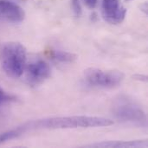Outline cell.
<instances>
[{
    "label": "cell",
    "mask_w": 148,
    "mask_h": 148,
    "mask_svg": "<svg viewBox=\"0 0 148 148\" xmlns=\"http://www.w3.org/2000/svg\"><path fill=\"white\" fill-rule=\"evenodd\" d=\"M84 2V4L89 8V9H94L95 8V6L97 5V2L98 0H83Z\"/></svg>",
    "instance_id": "obj_13"
},
{
    "label": "cell",
    "mask_w": 148,
    "mask_h": 148,
    "mask_svg": "<svg viewBox=\"0 0 148 148\" xmlns=\"http://www.w3.org/2000/svg\"><path fill=\"white\" fill-rule=\"evenodd\" d=\"M24 18L25 12L18 4L8 0H0V20L21 23Z\"/></svg>",
    "instance_id": "obj_7"
},
{
    "label": "cell",
    "mask_w": 148,
    "mask_h": 148,
    "mask_svg": "<svg viewBox=\"0 0 148 148\" xmlns=\"http://www.w3.org/2000/svg\"><path fill=\"white\" fill-rule=\"evenodd\" d=\"M27 80L31 85H37L48 79L50 75L49 65L42 59L30 61L26 66Z\"/></svg>",
    "instance_id": "obj_6"
},
{
    "label": "cell",
    "mask_w": 148,
    "mask_h": 148,
    "mask_svg": "<svg viewBox=\"0 0 148 148\" xmlns=\"http://www.w3.org/2000/svg\"><path fill=\"white\" fill-rule=\"evenodd\" d=\"M101 14L108 23L119 24L125 19L127 10L121 0H102Z\"/></svg>",
    "instance_id": "obj_5"
},
{
    "label": "cell",
    "mask_w": 148,
    "mask_h": 148,
    "mask_svg": "<svg viewBox=\"0 0 148 148\" xmlns=\"http://www.w3.org/2000/svg\"><path fill=\"white\" fill-rule=\"evenodd\" d=\"M126 1H130V0H126Z\"/></svg>",
    "instance_id": "obj_14"
},
{
    "label": "cell",
    "mask_w": 148,
    "mask_h": 148,
    "mask_svg": "<svg viewBox=\"0 0 148 148\" xmlns=\"http://www.w3.org/2000/svg\"><path fill=\"white\" fill-rule=\"evenodd\" d=\"M72 3V9L73 11L75 13V15L76 16H80L82 13V5L79 0H72L71 2Z\"/></svg>",
    "instance_id": "obj_11"
},
{
    "label": "cell",
    "mask_w": 148,
    "mask_h": 148,
    "mask_svg": "<svg viewBox=\"0 0 148 148\" xmlns=\"http://www.w3.org/2000/svg\"><path fill=\"white\" fill-rule=\"evenodd\" d=\"M52 56L53 58L61 62H73L77 58L76 55L62 50H54L52 52Z\"/></svg>",
    "instance_id": "obj_10"
},
{
    "label": "cell",
    "mask_w": 148,
    "mask_h": 148,
    "mask_svg": "<svg viewBox=\"0 0 148 148\" xmlns=\"http://www.w3.org/2000/svg\"><path fill=\"white\" fill-rule=\"evenodd\" d=\"M84 75L89 85L104 88H113L118 87L124 78V75L121 72L104 71L95 68L86 69Z\"/></svg>",
    "instance_id": "obj_4"
},
{
    "label": "cell",
    "mask_w": 148,
    "mask_h": 148,
    "mask_svg": "<svg viewBox=\"0 0 148 148\" xmlns=\"http://www.w3.org/2000/svg\"><path fill=\"white\" fill-rule=\"evenodd\" d=\"M0 64L5 74L19 78L26 66V49L19 42L0 43Z\"/></svg>",
    "instance_id": "obj_2"
},
{
    "label": "cell",
    "mask_w": 148,
    "mask_h": 148,
    "mask_svg": "<svg viewBox=\"0 0 148 148\" xmlns=\"http://www.w3.org/2000/svg\"><path fill=\"white\" fill-rule=\"evenodd\" d=\"M10 100H12V97L10 96L9 95H7V94L2 89V88L0 87V105L3 104V103H4V102H6V101H10Z\"/></svg>",
    "instance_id": "obj_12"
},
{
    "label": "cell",
    "mask_w": 148,
    "mask_h": 148,
    "mask_svg": "<svg viewBox=\"0 0 148 148\" xmlns=\"http://www.w3.org/2000/svg\"><path fill=\"white\" fill-rule=\"evenodd\" d=\"M147 140H131V141H108L90 145L91 147H146Z\"/></svg>",
    "instance_id": "obj_8"
},
{
    "label": "cell",
    "mask_w": 148,
    "mask_h": 148,
    "mask_svg": "<svg viewBox=\"0 0 148 148\" xmlns=\"http://www.w3.org/2000/svg\"><path fill=\"white\" fill-rule=\"evenodd\" d=\"M113 112L114 117L121 122L140 127H147V118L144 111L130 101L120 100L114 106Z\"/></svg>",
    "instance_id": "obj_3"
},
{
    "label": "cell",
    "mask_w": 148,
    "mask_h": 148,
    "mask_svg": "<svg viewBox=\"0 0 148 148\" xmlns=\"http://www.w3.org/2000/svg\"><path fill=\"white\" fill-rule=\"evenodd\" d=\"M24 133H25V130L23 128L22 126H20L15 129L4 132V133L0 134V144L6 142L8 140H11L16 139V138H18L19 136L23 135Z\"/></svg>",
    "instance_id": "obj_9"
},
{
    "label": "cell",
    "mask_w": 148,
    "mask_h": 148,
    "mask_svg": "<svg viewBox=\"0 0 148 148\" xmlns=\"http://www.w3.org/2000/svg\"><path fill=\"white\" fill-rule=\"evenodd\" d=\"M114 124L110 119L97 116H66L33 121L22 125L25 132L35 129H69L109 127Z\"/></svg>",
    "instance_id": "obj_1"
}]
</instances>
